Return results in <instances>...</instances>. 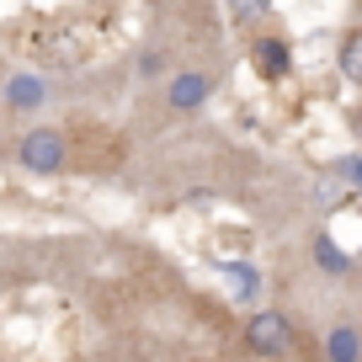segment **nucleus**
Here are the masks:
<instances>
[{
	"label": "nucleus",
	"mask_w": 362,
	"mask_h": 362,
	"mask_svg": "<svg viewBox=\"0 0 362 362\" xmlns=\"http://www.w3.org/2000/svg\"><path fill=\"white\" fill-rule=\"evenodd\" d=\"M224 6H229L235 16H261V11L272 6V0H224Z\"/></svg>",
	"instance_id": "nucleus-11"
},
{
	"label": "nucleus",
	"mask_w": 362,
	"mask_h": 362,
	"mask_svg": "<svg viewBox=\"0 0 362 362\" xmlns=\"http://www.w3.org/2000/svg\"><path fill=\"white\" fill-rule=\"evenodd\" d=\"M250 64H256V75L261 80H283L288 69H293V48L283 43V37H256V43H250Z\"/></svg>",
	"instance_id": "nucleus-3"
},
{
	"label": "nucleus",
	"mask_w": 362,
	"mask_h": 362,
	"mask_svg": "<svg viewBox=\"0 0 362 362\" xmlns=\"http://www.w3.org/2000/svg\"><path fill=\"white\" fill-rule=\"evenodd\" d=\"M139 75H144V80L165 75V54H144V59H139Z\"/></svg>",
	"instance_id": "nucleus-12"
},
{
	"label": "nucleus",
	"mask_w": 362,
	"mask_h": 362,
	"mask_svg": "<svg viewBox=\"0 0 362 362\" xmlns=\"http://www.w3.org/2000/svg\"><path fill=\"white\" fill-rule=\"evenodd\" d=\"M315 261H320V267H330V272H346L351 267V256H346V250H336V240H330V235L315 240Z\"/></svg>",
	"instance_id": "nucleus-9"
},
{
	"label": "nucleus",
	"mask_w": 362,
	"mask_h": 362,
	"mask_svg": "<svg viewBox=\"0 0 362 362\" xmlns=\"http://www.w3.org/2000/svg\"><path fill=\"white\" fill-rule=\"evenodd\" d=\"M357 357H362L357 330H351V325H330V336H325V362H357Z\"/></svg>",
	"instance_id": "nucleus-6"
},
{
	"label": "nucleus",
	"mask_w": 362,
	"mask_h": 362,
	"mask_svg": "<svg viewBox=\"0 0 362 362\" xmlns=\"http://www.w3.org/2000/svg\"><path fill=\"white\" fill-rule=\"evenodd\" d=\"M208 90H214V80H208L203 69H181V75L170 80V112H197V107L208 102Z\"/></svg>",
	"instance_id": "nucleus-4"
},
{
	"label": "nucleus",
	"mask_w": 362,
	"mask_h": 362,
	"mask_svg": "<svg viewBox=\"0 0 362 362\" xmlns=\"http://www.w3.org/2000/svg\"><path fill=\"white\" fill-rule=\"evenodd\" d=\"M330 176H336V181H346L351 192H362V160H357V155H341L336 165H330Z\"/></svg>",
	"instance_id": "nucleus-10"
},
{
	"label": "nucleus",
	"mask_w": 362,
	"mask_h": 362,
	"mask_svg": "<svg viewBox=\"0 0 362 362\" xmlns=\"http://www.w3.org/2000/svg\"><path fill=\"white\" fill-rule=\"evenodd\" d=\"M43 96H48V90H43V80H37V75H27V69L6 80V102H11L16 112H33V107H43Z\"/></svg>",
	"instance_id": "nucleus-5"
},
{
	"label": "nucleus",
	"mask_w": 362,
	"mask_h": 362,
	"mask_svg": "<svg viewBox=\"0 0 362 362\" xmlns=\"http://www.w3.org/2000/svg\"><path fill=\"white\" fill-rule=\"evenodd\" d=\"M245 351H250V357H288V351H293V320L277 315V309L250 315V325H245Z\"/></svg>",
	"instance_id": "nucleus-2"
},
{
	"label": "nucleus",
	"mask_w": 362,
	"mask_h": 362,
	"mask_svg": "<svg viewBox=\"0 0 362 362\" xmlns=\"http://www.w3.org/2000/svg\"><path fill=\"white\" fill-rule=\"evenodd\" d=\"M341 75H346L351 86H362V27H351V33L341 37Z\"/></svg>",
	"instance_id": "nucleus-8"
},
{
	"label": "nucleus",
	"mask_w": 362,
	"mask_h": 362,
	"mask_svg": "<svg viewBox=\"0 0 362 362\" xmlns=\"http://www.w3.org/2000/svg\"><path fill=\"white\" fill-rule=\"evenodd\" d=\"M16 160H22V170H33V176H59V170L69 165V144L59 128H33V134H22V144H16Z\"/></svg>",
	"instance_id": "nucleus-1"
},
{
	"label": "nucleus",
	"mask_w": 362,
	"mask_h": 362,
	"mask_svg": "<svg viewBox=\"0 0 362 362\" xmlns=\"http://www.w3.org/2000/svg\"><path fill=\"white\" fill-rule=\"evenodd\" d=\"M224 277H229V288H235V298H240V304H250V298L261 293V272H256V267H245V261L224 267Z\"/></svg>",
	"instance_id": "nucleus-7"
}]
</instances>
